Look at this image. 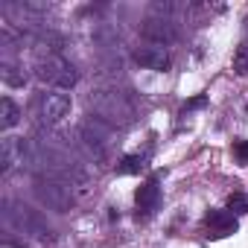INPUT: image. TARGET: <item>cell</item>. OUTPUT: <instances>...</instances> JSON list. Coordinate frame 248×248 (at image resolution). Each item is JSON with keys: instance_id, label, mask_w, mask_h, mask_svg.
<instances>
[{"instance_id": "cell-12", "label": "cell", "mask_w": 248, "mask_h": 248, "mask_svg": "<svg viewBox=\"0 0 248 248\" xmlns=\"http://www.w3.org/2000/svg\"><path fill=\"white\" fill-rule=\"evenodd\" d=\"M117 175H140L146 170V158L143 155H126V158H120L117 161Z\"/></svg>"}, {"instance_id": "cell-16", "label": "cell", "mask_w": 248, "mask_h": 248, "mask_svg": "<svg viewBox=\"0 0 248 248\" xmlns=\"http://www.w3.org/2000/svg\"><path fill=\"white\" fill-rule=\"evenodd\" d=\"M233 158H236V164L248 167V140H236L233 143Z\"/></svg>"}, {"instance_id": "cell-13", "label": "cell", "mask_w": 248, "mask_h": 248, "mask_svg": "<svg viewBox=\"0 0 248 248\" xmlns=\"http://www.w3.org/2000/svg\"><path fill=\"white\" fill-rule=\"evenodd\" d=\"M0 76H3V82L12 85V88H24V85H27V73H24L21 67L9 64V62H3V70H0Z\"/></svg>"}, {"instance_id": "cell-8", "label": "cell", "mask_w": 248, "mask_h": 248, "mask_svg": "<svg viewBox=\"0 0 248 248\" xmlns=\"http://www.w3.org/2000/svg\"><path fill=\"white\" fill-rule=\"evenodd\" d=\"M70 108H73V102L67 93H44V99H41V117L47 123H62L64 117H70Z\"/></svg>"}, {"instance_id": "cell-11", "label": "cell", "mask_w": 248, "mask_h": 248, "mask_svg": "<svg viewBox=\"0 0 248 248\" xmlns=\"http://www.w3.org/2000/svg\"><path fill=\"white\" fill-rule=\"evenodd\" d=\"M18 123H21V108L9 96H3V99H0V126H3V129H15Z\"/></svg>"}, {"instance_id": "cell-2", "label": "cell", "mask_w": 248, "mask_h": 248, "mask_svg": "<svg viewBox=\"0 0 248 248\" xmlns=\"http://www.w3.org/2000/svg\"><path fill=\"white\" fill-rule=\"evenodd\" d=\"M79 143H82V149L88 152V158H91V161L102 164V161L111 155L114 132H111V126H105L102 120L91 117V120H85L82 126H79Z\"/></svg>"}, {"instance_id": "cell-6", "label": "cell", "mask_w": 248, "mask_h": 248, "mask_svg": "<svg viewBox=\"0 0 248 248\" xmlns=\"http://www.w3.org/2000/svg\"><path fill=\"white\" fill-rule=\"evenodd\" d=\"M236 216L231 210H207L204 216V231H207V239H225L231 233H236Z\"/></svg>"}, {"instance_id": "cell-7", "label": "cell", "mask_w": 248, "mask_h": 248, "mask_svg": "<svg viewBox=\"0 0 248 248\" xmlns=\"http://www.w3.org/2000/svg\"><path fill=\"white\" fill-rule=\"evenodd\" d=\"M140 35L149 41V44H170V41H175V27H172V21L170 18H146L143 21V27H140Z\"/></svg>"}, {"instance_id": "cell-4", "label": "cell", "mask_w": 248, "mask_h": 248, "mask_svg": "<svg viewBox=\"0 0 248 248\" xmlns=\"http://www.w3.org/2000/svg\"><path fill=\"white\" fill-rule=\"evenodd\" d=\"M35 193L44 204H50L53 210H70L76 196H73V184L64 178H53V175H38L35 178Z\"/></svg>"}, {"instance_id": "cell-1", "label": "cell", "mask_w": 248, "mask_h": 248, "mask_svg": "<svg viewBox=\"0 0 248 248\" xmlns=\"http://www.w3.org/2000/svg\"><path fill=\"white\" fill-rule=\"evenodd\" d=\"M88 102H91L96 120L108 123L111 129H126V126H132V120H135V111H132L129 99L123 93H117V91H93Z\"/></svg>"}, {"instance_id": "cell-10", "label": "cell", "mask_w": 248, "mask_h": 248, "mask_svg": "<svg viewBox=\"0 0 248 248\" xmlns=\"http://www.w3.org/2000/svg\"><path fill=\"white\" fill-rule=\"evenodd\" d=\"M158 202H161V187H158V181H146V184L138 187V193H135L138 213H143V216L155 213V210H158Z\"/></svg>"}, {"instance_id": "cell-9", "label": "cell", "mask_w": 248, "mask_h": 248, "mask_svg": "<svg viewBox=\"0 0 248 248\" xmlns=\"http://www.w3.org/2000/svg\"><path fill=\"white\" fill-rule=\"evenodd\" d=\"M135 62L146 70H167L170 67V56L161 44H146V47H138L135 50Z\"/></svg>"}, {"instance_id": "cell-17", "label": "cell", "mask_w": 248, "mask_h": 248, "mask_svg": "<svg viewBox=\"0 0 248 248\" xmlns=\"http://www.w3.org/2000/svg\"><path fill=\"white\" fill-rule=\"evenodd\" d=\"M207 105V96H193L187 105H184V111H193V108H204Z\"/></svg>"}, {"instance_id": "cell-14", "label": "cell", "mask_w": 248, "mask_h": 248, "mask_svg": "<svg viewBox=\"0 0 248 248\" xmlns=\"http://www.w3.org/2000/svg\"><path fill=\"white\" fill-rule=\"evenodd\" d=\"M228 210L236 216V213H248V199H245V193H231L228 196Z\"/></svg>"}, {"instance_id": "cell-15", "label": "cell", "mask_w": 248, "mask_h": 248, "mask_svg": "<svg viewBox=\"0 0 248 248\" xmlns=\"http://www.w3.org/2000/svg\"><path fill=\"white\" fill-rule=\"evenodd\" d=\"M233 70H236L239 76H245V73H248V44H239V47H236V56H233Z\"/></svg>"}, {"instance_id": "cell-3", "label": "cell", "mask_w": 248, "mask_h": 248, "mask_svg": "<svg viewBox=\"0 0 248 248\" xmlns=\"http://www.w3.org/2000/svg\"><path fill=\"white\" fill-rule=\"evenodd\" d=\"M35 76L44 82V85H53V88H62V91H70L76 82H79V73L76 67L59 56V53H47L35 62Z\"/></svg>"}, {"instance_id": "cell-5", "label": "cell", "mask_w": 248, "mask_h": 248, "mask_svg": "<svg viewBox=\"0 0 248 248\" xmlns=\"http://www.w3.org/2000/svg\"><path fill=\"white\" fill-rule=\"evenodd\" d=\"M6 222L15 225L21 233H32V236H41V239L50 236V228L24 204H6Z\"/></svg>"}]
</instances>
